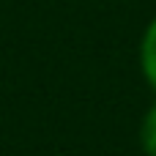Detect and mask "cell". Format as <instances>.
I'll return each instance as SVG.
<instances>
[{
	"instance_id": "cell-1",
	"label": "cell",
	"mask_w": 156,
	"mask_h": 156,
	"mask_svg": "<svg viewBox=\"0 0 156 156\" xmlns=\"http://www.w3.org/2000/svg\"><path fill=\"white\" fill-rule=\"evenodd\" d=\"M140 63H143L145 80L156 90V19L145 27V36H143V44H140Z\"/></svg>"
},
{
	"instance_id": "cell-2",
	"label": "cell",
	"mask_w": 156,
	"mask_h": 156,
	"mask_svg": "<svg viewBox=\"0 0 156 156\" xmlns=\"http://www.w3.org/2000/svg\"><path fill=\"white\" fill-rule=\"evenodd\" d=\"M140 143H143V151H145L148 156H156V104L145 112V118H143Z\"/></svg>"
}]
</instances>
